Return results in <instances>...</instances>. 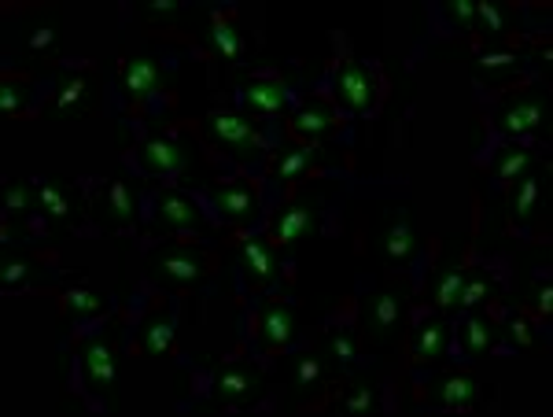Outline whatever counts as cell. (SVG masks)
I'll list each match as a JSON object with an SVG mask.
<instances>
[{"instance_id": "cell-1", "label": "cell", "mask_w": 553, "mask_h": 417, "mask_svg": "<svg viewBox=\"0 0 553 417\" xmlns=\"http://www.w3.org/2000/svg\"><path fill=\"white\" fill-rule=\"evenodd\" d=\"M207 130H210V137H214L221 148L233 151L237 160H255V155H262V148H266L262 133H258L244 115L226 112V108H218V112L207 115Z\"/></svg>"}, {"instance_id": "cell-2", "label": "cell", "mask_w": 553, "mask_h": 417, "mask_svg": "<svg viewBox=\"0 0 553 417\" xmlns=\"http://www.w3.org/2000/svg\"><path fill=\"white\" fill-rule=\"evenodd\" d=\"M549 122V100L542 89H520L498 108V126L506 133H535Z\"/></svg>"}, {"instance_id": "cell-3", "label": "cell", "mask_w": 553, "mask_h": 417, "mask_svg": "<svg viewBox=\"0 0 553 417\" xmlns=\"http://www.w3.org/2000/svg\"><path fill=\"white\" fill-rule=\"evenodd\" d=\"M148 267L155 281H170V285H196L207 277V258L189 247H162L151 255Z\"/></svg>"}, {"instance_id": "cell-4", "label": "cell", "mask_w": 553, "mask_h": 417, "mask_svg": "<svg viewBox=\"0 0 553 417\" xmlns=\"http://www.w3.org/2000/svg\"><path fill=\"white\" fill-rule=\"evenodd\" d=\"M362 318H365V329H369V336H373L376 344L392 340L395 325L403 322V292H395V288H380V292H373V296L365 299V306H362Z\"/></svg>"}, {"instance_id": "cell-5", "label": "cell", "mask_w": 553, "mask_h": 417, "mask_svg": "<svg viewBox=\"0 0 553 417\" xmlns=\"http://www.w3.org/2000/svg\"><path fill=\"white\" fill-rule=\"evenodd\" d=\"M413 247H417V233H413L410 215L406 211H392L376 229L380 258H387V263H406V258L413 255Z\"/></svg>"}, {"instance_id": "cell-6", "label": "cell", "mask_w": 553, "mask_h": 417, "mask_svg": "<svg viewBox=\"0 0 553 417\" xmlns=\"http://www.w3.org/2000/svg\"><path fill=\"white\" fill-rule=\"evenodd\" d=\"M189 163H192L189 144L174 137H148L141 144V167L151 174H181Z\"/></svg>"}, {"instance_id": "cell-7", "label": "cell", "mask_w": 553, "mask_h": 417, "mask_svg": "<svg viewBox=\"0 0 553 417\" xmlns=\"http://www.w3.org/2000/svg\"><path fill=\"white\" fill-rule=\"evenodd\" d=\"M336 92H340V100L347 103L351 112H369L373 100H376V82H373V74H369L365 63L347 60L336 71Z\"/></svg>"}, {"instance_id": "cell-8", "label": "cell", "mask_w": 553, "mask_h": 417, "mask_svg": "<svg viewBox=\"0 0 553 417\" xmlns=\"http://www.w3.org/2000/svg\"><path fill=\"white\" fill-rule=\"evenodd\" d=\"M317 218H321V211H317L314 196L310 199H296L273 218V240L276 244H292L299 237H310V233H317Z\"/></svg>"}, {"instance_id": "cell-9", "label": "cell", "mask_w": 553, "mask_h": 417, "mask_svg": "<svg viewBox=\"0 0 553 417\" xmlns=\"http://www.w3.org/2000/svg\"><path fill=\"white\" fill-rule=\"evenodd\" d=\"M82 366L96 392H111V384H115V347H111V340H103V336L85 340Z\"/></svg>"}, {"instance_id": "cell-10", "label": "cell", "mask_w": 553, "mask_h": 417, "mask_svg": "<svg viewBox=\"0 0 553 417\" xmlns=\"http://www.w3.org/2000/svg\"><path fill=\"white\" fill-rule=\"evenodd\" d=\"M155 218H159L162 229H199L203 226V215L196 211V203L185 192H174V189L159 192V199H155Z\"/></svg>"}, {"instance_id": "cell-11", "label": "cell", "mask_w": 553, "mask_h": 417, "mask_svg": "<svg viewBox=\"0 0 553 417\" xmlns=\"http://www.w3.org/2000/svg\"><path fill=\"white\" fill-rule=\"evenodd\" d=\"M299 329V315H296V306L288 303H269L262 306V315H258V336L266 347H285Z\"/></svg>"}, {"instance_id": "cell-12", "label": "cell", "mask_w": 553, "mask_h": 417, "mask_svg": "<svg viewBox=\"0 0 553 417\" xmlns=\"http://www.w3.org/2000/svg\"><path fill=\"white\" fill-rule=\"evenodd\" d=\"M122 85L133 103H144L159 85H162V67L151 56H133L122 63Z\"/></svg>"}, {"instance_id": "cell-13", "label": "cell", "mask_w": 553, "mask_h": 417, "mask_svg": "<svg viewBox=\"0 0 553 417\" xmlns=\"http://www.w3.org/2000/svg\"><path fill=\"white\" fill-rule=\"evenodd\" d=\"M214 203H218V211L226 215V218L247 222L258 211V192L251 185H244V181H226V185L214 189Z\"/></svg>"}, {"instance_id": "cell-14", "label": "cell", "mask_w": 553, "mask_h": 417, "mask_svg": "<svg viewBox=\"0 0 553 417\" xmlns=\"http://www.w3.org/2000/svg\"><path fill=\"white\" fill-rule=\"evenodd\" d=\"M258 388H262V377L255 370H244V366H229L214 377V395L221 402H247Z\"/></svg>"}, {"instance_id": "cell-15", "label": "cell", "mask_w": 553, "mask_h": 417, "mask_svg": "<svg viewBox=\"0 0 553 417\" xmlns=\"http://www.w3.org/2000/svg\"><path fill=\"white\" fill-rule=\"evenodd\" d=\"M244 100H247V108H255L262 115H276L288 103V85L276 78H255L244 85Z\"/></svg>"}, {"instance_id": "cell-16", "label": "cell", "mask_w": 553, "mask_h": 417, "mask_svg": "<svg viewBox=\"0 0 553 417\" xmlns=\"http://www.w3.org/2000/svg\"><path fill=\"white\" fill-rule=\"evenodd\" d=\"M340 122V115H336V108L332 103H321V100H310V103H303V112L292 119V126H296V133H303V137H325L332 126Z\"/></svg>"}, {"instance_id": "cell-17", "label": "cell", "mask_w": 553, "mask_h": 417, "mask_svg": "<svg viewBox=\"0 0 553 417\" xmlns=\"http://www.w3.org/2000/svg\"><path fill=\"white\" fill-rule=\"evenodd\" d=\"M240 263H244V274L251 285H266L273 277V251L266 240H244L240 244Z\"/></svg>"}, {"instance_id": "cell-18", "label": "cell", "mask_w": 553, "mask_h": 417, "mask_svg": "<svg viewBox=\"0 0 553 417\" xmlns=\"http://www.w3.org/2000/svg\"><path fill=\"white\" fill-rule=\"evenodd\" d=\"M480 381H472L469 373H451V377H442L435 384V399L442 406H472L480 399Z\"/></svg>"}, {"instance_id": "cell-19", "label": "cell", "mask_w": 553, "mask_h": 417, "mask_svg": "<svg viewBox=\"0 0 553 417\" xmlns=\"http://www.w3.org/2000/svg\"><path fill=\"white\" fill-rule=\"evenodd\" d=\"M447 351V325L442 322H421L413 333V358L417 362H435Z\"/></svg>"}, {"instance_id": "cell-20", "label": "cell", "mask_w": 553, "mask_h": 417, "mask_svg": "<svg viewBox=\"0 0 553 417\" xmlns=\"http://www.w3.org/2000/svg\"><path fill=\"white\" fill-rule=\"evenodd\" d=\"M103 215L115 226H130L133 222V192L126 181H111L107 196H103Z\"/></svg>"}, {"instance_id": "cell-21", "label": "cell", "mask_w": 553, "mask_h": 417, "mask_svg": "<svg viewBox=\"0 0 553 417\" xmlns=\"http://www.w3.org/2000/svg\"><path fill=\"white\" fill-rule=\"evenodd\" d=\"M141 347L148 354H166L174 347V318L162 315V318H148L141 329Z\"/></svg>"}, {"instance_id": "cell-22", "label": "cell", "mask_w": 553, "mask_h": 417, "mask_svg": "<svg viewBox=\"0 0 553 417\" xmlns=\"http://www.w3.org/2000/svg\"><path fill=\"white\" fill-rule=\"evenodd\" d=\"M538 192H542V185H538V178H531V174H524V178H517V189L509 192V207H513V218H517V222H528V218L535 215V203H538Z\"/></svg>"}, {"instance_id": "cell-23", "label": "cell", "mask_w": 553, "mask_h": 417, "mask_svg": "<svg viewBox=\"0 0 553 417\" xmlns=\"http://www.w3.org/2000/svg\"><path fill=\"white\" fill-rule=\"evenodd\" d=\"M210 41H214V48L226 60H237L240 56V34L229 26L226 15H210Z\"/></svg>"}, {"instance_id": "cell-24", "label": "cell", "mask_w": 553, "mask_h": 417, "mask_svg": "<svg viewBox=\"0 0 553 417\" xmlns=\"http://www.w3.org/2000/svg\"><path fill=\"white\" fill-rule=\"evenodd\" d=\"M531 163H535V155H531L528 148H506L502 160H498V167H494V174L502 178V181H517V178L528 174Z\"/></svg>"}, {"instance_id": "cell-25", "label": "cell", "mask_w": 553, "mask_h": 417, "mask_svg": "<svg viewBox=\"0 0 553 417\" xmlns=\"http://www.w3.org/2000/svg\"><path fill=\"white\" fill-rule=\"evenodd\" d=\"M465 281H469V274H465V267H451L447 274L439 277V285H435V306H442V310H451L454 303H458V296H461V288H465Z\"/></svg>"}, {"instance_id": "cell-26", "label": "cell", "mask_w": 553, "mask_h": 417, "mask_svg": "<svg viewBox=\"0 0 553 417\" xmlns=\"http://www.w3.org/2000/svg\"><path fill=\"white\" fill-rule=\"evenodd\" d=\"M89 74H74V78H67L63 85H60V92H55V112H74V108H82V100L89 96Z\"/></svg>"}, {"instance_id": "cell-27", "label": "cell", "mask_w": 553, "mask_h": 417, "mask_svg": "<svg viewBox=\"0 0 553 417\" xmlns=\"http://www.w3.org/2000/svg\"><path fill=\"white\" fill-rule=\"evenodd\" d=\"M310 163H314L310 148H292V151H285V155H276V160H273V174L276 178H299Z\"/></svg>"}, {"instance_id": "cell-28", "label": "cell", "mask_w": 553, "mask_h": 417, "mask_svg": "<svg viewBox=\"0 0 553 417\" xmlns=\"http://www.w3.org/2000/svg\"><path fill=\"white\" fill-rule=\"evenodd\" d=\"M63 310H71V315H78V318H89V315H100L103 310V299L89 288H67L63 292Z\"/></svg>"}, {"instance_id": "cell-29", "label": "cell", "mask_w": 553, "mask_h": 417, "mask_svg": "<svg viewBox=\"0 0 553 417\" xmlns=\"http://www.w3.org/2000/svg\"><path fill=\"white\" fill-rule=\"evenodd\" d=\"M37 199H41V207L48 211V218H55V222H67L71 218V199H67V192L60 185H41L37 189Z\"/></svg>"}, {"instance_id": "cell-30", "label": "cell", "mask_w": 553, "mask_h": 417, "mask_svg": "<svg viewBox=\"0 0 553 417\" xmlns=\"http://www.w3.org/2000/svg\"><path fill=\"white\" fill-rule=\"evenodd\" d=\"M494 347V325L487 322V318H472L469 325H465V351L469 354H483V351H490Z\"/></svg>"}, {"instance_id": "cell-31", "label": "cell", "mask_w": 553, "mask_h": 417, "mask_svg": "<svg viewBox=\"0 0 553 417\" xmlns=\"http://www.w3.org/2000/svg\"><path fill=\"white\" fill-rule=\"evenodd\" d=\"M325 351L340 362V366H351V362H358V344L347 336V333H328L325 336Z\"/></svg>"}, {"instance_id": "cell-32", "label": "cell", "mask_w": 553, "mask_h": 417, "mask_svg": "<svg viewBox=\"0 0 553 417\" xmlns=\"http://www.w3.org/2000/svg\"><path fill=\"white\" fill-rule=\"evenodd\" d=\"M26 108V85L23 82H5V85H0V112H5V115H19Z\"/></svg>"}, {"instance_id": "cell-33", "label": "cell", "mask_w": 553, "mask_h": 417, "mask_svg": "<svg viewBox=\"0 0 553 417\" xmlns=\"http://www.w3.org/2000/svg\"><path fill=\"white\" fill-rule=\"evenodd\" d=\"M321 377V362L317 358H296L292 366V388H314Z\"/></svg>"}, {"instance_id": "cell-34", "label": "cell", "mask_w": 553, "mask_h": 417, "mask_svg": "<svg viewBox=\"0 0 553 417\" xmlns=\"http://www.w3.org/2000/svg\"><path fill=\"white\" fill-rule=\"evenodd\" d=\"M487 296H490V281H487V277H469L465 288H461V296H458V303H461V306H476V303H483Z\"/></svg>"}, {"instance_id": "cell-35", "label": "cell", "mask_w": 553, "mask_h": 417, "mask_svg": "<svg viewBox=\"0 0 553 417\" xmlns=\"http://www.w3.org/2000/svg\"><path fill=\"white\" fill-rule=\"evenodd\" d=\"M34 203V192L26 189V185H8L5 189V207L12 215H19V211H26V207Z\"/></svg>"}, {"instance_id": "cell-36", "label": "cell", "mask_w": 553, "mask_h": 417, "mask_svg": "<svg viewBox=\"0 0 553 417\" xmlns=\"http://www.w3.org/2000/svg\"><path fill=\"white\" fill-rule=\"evenodd\" d=\"M344 406H347L351 413H362V410H373V388H369L365 381H358V384L351 388V395L344 399Z\"/></svg>"}, {"instance_id": "cell-37", "label": "cell", "mask_w": 553, "mask_h": 417, "mask_svg": "<svg viewBox=\"0 0 553 417\" xmlns=\"http://www.w3.org/2000/svg\"><path fill=\"white\" fill-rule=\"evenodd\" d=\"M476 15L487 23V30H490V34H502V30H506L502 12H498V8L490 5V0H476Z\"/></svg>"}, {"instance_id": "cell-38", "label": "cell", "mask_w": 553, "mask_h": 417, "mask_svg": "<svg viewBox=\"0 0 553 417\" xmlns=\"http://www.w3.org/2000/svg\"><path fill=\"white\" fill-rule=\"evenodd\" d=\"M26 270H30V263L26 258H5V263H0V277H5V285H19L23 277H26Z\"/></svg>"}, {"instance_id": "cell-39", "label": "cell", "mask_w": 553, "mask_h": 417, "mask_svg": "<svg viewBox=\"0 0 553 417\" xmlns=\"http://www.w3.org/2000/svg\"><path fill=\"white\" fill-rule=\"evenodd\" d=\"M480 67H487V71L517 67V56H513V52H483V56H480Z\"/></svg>"}, {"instance_id": "cell-40", "label": "cell", "mask_w": 553, "mask_h": 417, "mask_svg": "<svg viewBox=\"0 0 553 417\" xmlns=\"http://www.w3.org/2000/svg\"><path fill=\"white\" fill-rule=\"evenodd\" d=\"M52 41H55V26H48V23H44V26H34L30 37H26V44H30L34 52H37V48H48Z\"/></svg>"}, {"instance_id": "cell-41", "label": "cell", "mask_w": 553, "mask_h": 417, "mask_svg": "<svg viewBox=\"0 0 553 417\" xmlns=\"http://www.w3.org/2000/svg\"><path fill=\"white\" fill-rule=\"evenodd\" d=\"M451 15H454L461 26H469V23L476 19V0H451Z\"/></svg>"}, {"instance_id": "cell-42", "label": "cell", "mask_w": 553, "mask_h": 417, "mask_svg": "<svg viewBox=\"0 0 553 417\" xmlns=\"http://www.w3.org/2000/svg\"><path fill=\"white\" fill-rule=\"evenodd\" d=\"M535 306H538V315H542V318L549 315V310H553V285H542V288H538Z\"/></svg>"}, {"instance_id": "cell-43", "label": "cell", "mask_w": 553, "mask_h": 417, "mask_svg": "<svg viewBox=\"0 0 553 417\" xmlns=\"http://www.w3.org/2000/svg\"><path fill=\"white\" fill-rule=\"evenodd\" d=\"M178 12V0H148V15H170Z\"/></svg>"}, {"instance_id": "cell-44", "label": "cell", "mask_w": 553, "mask_h": 417, "mask_svg": "<svg viewBox=\"0 0 553 417\" xmlns=\"http://www.w3.org/2000/svg\"><path fill=\"white\" fill-rule=\"evenodd\" d=\"M513 336H517L520 347H531V333H528V322H524V318L513 322Z\"/></svg>"}]
</instances>
